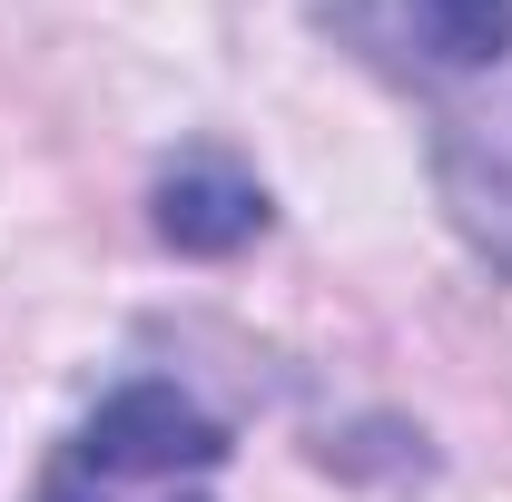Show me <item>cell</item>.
Listing matches in <instances>:
<instances>
[{
    "label": "cell",
    "instance_id": "6da1fadb",
    "mask_svg": "<svg viewBox=\"0 0 512 502\" xmlns=\"http://www.w3.org/2000/svg\"><path fill=\"white\" fill-rule=\"evenodd\" d=\"M79 463L89 473H207V463H227V434L178 384H128L79 424Z\"/></svg>",
    "mask_w": 512,
    "mask_h": 502
},
{
    "label": "cell",
    "instance_id": "7a4b0ae2",
    "mask_svg": "<svg viewBox=\"0 0 512 502\" xmlns=\"http://www.w3.org/2000/svg\"><path fill=\"white\" fill-rule=\"evenodd\" d=\"M148 217L178 256H237L247 237H266V188L237 168H178V178H158Z\"/></svg>",
    "mask_w": 512,
    "mask_h": 502
},
{
    "label": "cell",
    "instance_id": "3957f363",
    "mask_svg": "<svg viewBox=\"0 0 512 502\" xmlns=\"http://www.w3.org/2000/svg\"><path fill=\"white\" fill-rule=\"evenodd\" d=\"M404 20L444 69H493L512 50V0H404Z\"/></svg>",
    "mask_w": 512,
    "mask_h": 502
},
{
    "label": "cell",
    "instance_id": "277c9868",
    "mask_svg": "<svg viewBox=\"0 0 512 502\" xmlns=\"http://www.w3.org/2000/svg\"><path fill=\"white\" fill-rule=\"evenodd\" d=\"M40 502H89V493H69V483H60V493H40Z\"/></svg>",
    "mask_w": 512,
    "mask_h": 502
}]
</instances>
